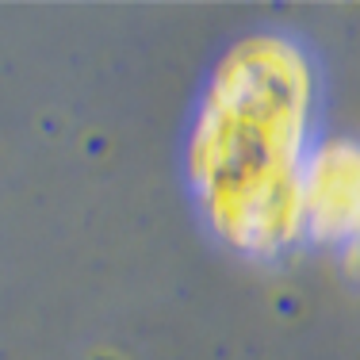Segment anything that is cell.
Returning <instances> with one entry per match:
<instances>
[{
  "mask_svg": "<svg viewBox=\"0 0 360 360\" xmlns=\"http://www.w3.org/2000/svg\"><path fill=\"white\" fill-rule=\"evenodd\" d=\"M314 96L311 58L288 35H245L215 65L188 139V176L226 245L276 257L303 238L299 173Z\"/></svg>",
  "mask_w": 360,
  "mask_h": 360,
  "instance_id": "obj_1",
  "label": "cell"
},
{
  "mask_svg": "<svg viewBox=\"0 0 360 360\" xmlns=\"http://www.w3.org/2000/svg\"><path fill=\"white\" fill-rule=\"evenodd\" d=\"M303 238L319 245L356 242L360 222V161L353 139H326L311 146L299 173Z\"/></svg>",
  "mask_w": 360,
  "mask_h": 360,
  "instance_id": "obj_2",
  "label": "cell"
}]
</instances>
